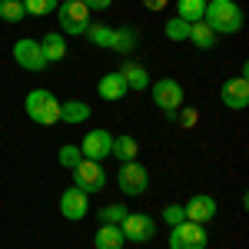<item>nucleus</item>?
Instances as JSON below:
<instances>
[{"label": "nucleus", "instance_id": "nucleus-11", "mask_svg": "<svg viewBox=\"0 0 249 249\" xmlns=\"http://www.w3.org/2000/svg\"><path fill=\"white\" fill-rule=\"evenodd\" d=\"M110 146H113V133L110 130H90L80 143V153L83 160H93V163H103L110 156Z\"/></svg>", "mask_w": 249, "mask_h": 249}, {"label": "nucleus", "instance_id": "nucleus-32", "mask_svg": "<svg viewBox=\"0 0 249 249\" xmlns=\"http://www.w3.org/2000/svg\"><path fill=\"white\" fill-rule=\"evenodd\" d=\"M166 3H170V0H143V7H146V10H163V7H166Z\"/></svg>", "mask_w": 249, "mask_h": 249}, {"label": "nucleus", "instance_id": "nucleus-30", "mask_svg": "<svg viewBox=\"0 0 249 249\" xmlns=\"http://www.w3.org/2000/svg\"><path fill=\"white\" fill-rule=\"evenodd\" d=\"M83 3H87V10L93 14V10H107V7H110L113 0H83Z\"/></svg>", "mask_w": 249, "mask_h": 249}, {"label": "nucleus", "instance_id": "nucleus-29", "mask_svg": "<svg viewBox=\"0 0 249 249\" xmlns=\"http://www.w3.org/2000/svg\"><path fill=\"white\" fill-rule=\"evenodd\" d=\"M163 219H166V226H179V223H186V213H183V206L179 203H173V206H166L163 210Z\"/></svg>", "mask_w": 249, "mask_h": 249}, {"label": "nucleus", "instance_id": "nucleus-1", "mask_svg": "<svg viewBox=\"0 0 249 249\" xmlns=\"http://www.w3.org/2000/svg\"><path fill=\"white\" fill-rule=\"evenodd\" d=\"M203 23L210 27L213 34H239L243 30V10L236 0H206V14Z\"/></svg>", "mask_w": 249, "mask_h": 249}, {"label": "nucleus", "instance_id": "nucleus-16", "mask_svg": "<svg viewBox=\"0 0 249 249\" xmlns=\"http://www.w3.org/2000/svg\"><path fill=\"white\" fill-rule=\"evenodd\" d=\"M120 77L126 80V90H146V87H150L146 67H143V63H133V60H126V63L120 67Z\"/></svg>", "mask_w": 249, "mask_h": 249}, {"label": "nucleus", "instance_id": "nucleus-27", "mask_svg": "<svg viewBox=\"0 0 249 249\" xmlns=\"http://www.w3.org/2000/svg\"><path fill=\"white\" fill-rule=\"evenodd\" d=\"M57 160H60V166H63V170H77L80 163H83V153H80V146L67 143V146H60Z\"/></svg>", "mask_w": 249, "mask_h": 249}, {"label": "nucleus", "instance_id": "nucleus-17", "mask_svg": "<svg viewBox=\"0 0 249 249\" xmlns=\"http://www.w3.org/2000/svg\"><path fill=\"white\" fill-rule=\"evenodd\" d=\"M40 50H43V57H47V63H60V60L67 57V37L63 34H43V40H40Z\"/></svg>", "mask_w": 249, "mask_h": 249}, {"label": "nucleus", "instance_id": "nucleus-21", "mask_svg": "<svg viewBox=\"0 0 249 249\" xmlns=\"http://www.w3.org/2000/svg\"><path fill=\"white\" fill-rule=\"evenodd\" d=\"M113 53H133L136 50V30L133 27H113V43H110Z\"/></svg>", "mask_w": 249, "mask_h": 249}, {"label": "nucleus", "instance_id": "nucleus-13", "mask_svg": "<svg viewBox=\"0 0 249 249\" xmlns=\"http://www.w3.org/2000/svg\"><path fill=\"white\" fill-rule=\"evenodd\" d=\"M183 213H186V219H190V223L206 226L213 216H216V199H213V196H206V193H196L190 203H183Z\"/></svg>", "mask_w": 249, "mask_h": 249}, {"label": "nucleus", "instance_id": "nucleus-15", "mask_svg": "<svg viewBox=\"0 0 249 249\" xmlns=\"http://www.w3.org/2000/svg\"><path fill=\"white\" fill-rule=\"evenodd\" d=\"M87 120H90V107L83 100H60V123L77 126V123H87Z\"/></svg>", "mask_w": 249, "mask_h": 249}, {"label": "nucleus", "instance_id": "nucleus-5", "mask_svg": "<svg viewBox=\"0 0 249 249\" xmlns=\"http://www.w3.org/2000/svg\"><path fill=\"white\" fill-rule=\"evenodd\" d=\"M116 183H120L123 196H143V193H146V186H150V173H146V166H143V163L130 160V163H120Z\"/></svg>", "mask_w": 249, "mask_h": 249}, {"label": "nucleus", "instance_id": "nucleus-6", "mask_svg": "<svg viewBox=\"0 0 249 249\" xmlns=\"http://www.w3.org/2000/svg\"><path fill=\"white\" fill-rule=\"evenodd\" d=\"M120 230H123V239L126 243L143 246V243H150L156 236V223H153L150 213H126V219L120 223Z\"/></svg>", "mask_w": 249, "mask_h": 249}, {"label": "nucleus", "instance_id": "nucleus-18", "mask_svg": "<svg viewBox=\"0 0 249 249\" xmlns=\"http://www.w3.org/2000/svg\"><path fill=\"white\" fill-rule=\"evenodd\" d=\"M123 230L120 226H110V223H100V230L93 236V246L96 249H123Z\"/></svg>", "mask_w": 249, "mask_h": 249}, {"label": "nucleus", "instance_id": "nucleus-2", "mask_svg": "<svg viewBox=\"0 0 249 249\" xmlns=\"http://www.w3.org/2000/svg\"><path fill=\"white\" fill-rule=\"evenodd\" d=\"M23 110H27V116H30L34 123H40V126L60 123V100L50 93V90H30L27 100H23Z\"/></svg>", "mask_w": 249, "mask_h": 249}, {"label": "nucleus", "instance_id": "nucleus-20", "mask_svg": "<svg viewBox=\"0 0 249 249\" xmlns=\"http://www.w3.org/2000/svg\"><path fill=\"white\" fill-rule=\"evenodd\" d=\"M206 14V0H176V17L186 23H199Z\"/></svg>", "mask_w": 249, "mask_h": 249}, {"label": "nucleus", "instance_id": "nucleus-4", "mask_svg": "<svg viewBox=\"0 0 249 249\" xmlns=\"http://www.w3.org/2000/svg\"><path fill=\"white\" fill-rule=\"evenodd\" d=\"M153 103L170 116V120H176V113L183 110V87L173 77H160L153 83Z\"/></svg>", "mask_w": 249, "mask_h": 249}, {"label": "nucleus", "instance_id": "nucleus-31", "mask_svg": "<svg viewBox=\"0 0 249 249\" xmlns=\"http://www.w3.org/2000/svg\"><path fill=\"white\" fill-rule=\"evenodd\" d=\"M176 116H179L183 126H193V123H196V113H193V110H183V113H176Z\"/></svg>", "mask_w": 249, "mask_h": 249}, {"label": "nucleus", "instance_id": "nucleus-28", "mask_svg": "<svg viewBox=\"0 0 249 249\" xmlns=\"http://www.w3.org/2000/svg\"><path fill=\"white\" fill-rule=\"evenodd\" d=\"M126 206H120V203H110V206H103L100 210V223H110V226H120L123 219H126Z\"/></svg>", "mask_w": 249, "mask_h": 249}, {"label": "nucleus", "instance_id": "nucleus-23", "mask_svg": "<svg viewBox=\"0 0 249 249\" xmlns=\"http://www.w3.org/2000/svg\"><path fill=\"white\" fill-rule=\"evenodd\" d=\"M83 37L90 40L93 47H107V50H110V43H113V27H107V23H90Z\"/></svg>", "mask_w": 249, "mask_h": 249}, {"label": "nucleus", "instance_id": "nucleus-22", "mask_svg": "<svg viewBox=\"0 0 249 249\" xmlns=\"http://www.w3.org/2000/svg\"><path fill=\"white\" fill-rule=\"evenodd\" d=\"M190 43H193V47H199V50H213V47H216V34L199 20V23H193V27H190Z\"/></svg>", "mask_w": 249, "mask_h": 249}, {"label": "nucleus", "instance_id": "nucleus-24", "mask_svg": "<svg viewBox=\"0 0 249 249\" xmlns=\"http://www.w3.org/2000/svg\"><path fill=\"white\" fill-rule=\"evenodd\" d=\"M23 17H27L23 0H0V20L3 23H20Z\"/></svg>", "mask_w": 249, "mask_h": 249}, {"label": "nucleus", "instance_id": "nucleus-19", "mask_svg": "<svg viewBox=\"0 0 249 249\" xmlns=\"http://www.w3.org/2000/svg\"><path fill=\"white\" fill-rule=\"evenodd\" d=\"M136 153H140V143H136V136H130V133H120V136H113L110 156H116L120 163H130V160H136Z\"/></svg>", "mask_w": 249, "mask_h": 249}, {"label": "nucleus", "instance_id": "nucleus-25", "mask_svg": "<svg viewBox=\"0 0 249 249\" xmlns=\"http://www.w3.org/2000/svg\"><path fill=\"white\" fill-rule=\"evenodd\" d=\"M190 27H193V23H186V20H179V17H173V20H166L163 34H166V40H173V43H183V40H190Z\"/></svg>", "mask_w": 249, "mask_h": 249}, {"label": "nucleus", "instance_id": "nucleus-26", "mask_svg": "<svg viewBox=\"0 0 249 249\" xmlns=\"http://www.w3.org/2000/svg\"><path fill=\"white\" fill-rule=\"evenodd\" d=\"M60 0H23V10L30 17H47V14H57Z\"/></svg>", "mask_w": 249, "mask_h": 249}, {"label": "nucleus", "instance_id": "nucleus-10", "mask_svg": "<svg viewBox=\"0 0 249 249\" xmlns=\"http://www.w3.org/2000/svg\"><path fill=\"white\" fill-rule=\"evenodd\" d=\"M90 213V196L77 186H67V190L60 193V216L63 219H70V223H80L83 216Z\"/></svg>", "mask_w": 249, "mask_h": 249}, {"label": "nucleus", "instance_id": "nucleus-9", "mask_svg": "<svg viewBox=\"0 0 249 249\" xmlns=\"http://www.w3.org/2000/svg\"><path fill=\"white\" fill-rule=\"evenodd\" d=\"M14 60H17V67H23L27 73H40L47 67V57L40 50V40H34V37H23V40L14 43Z\"/></svg>", "mask_w": 249, "mask_h": 249}, {"label": "nucleus", "instance_id": "nucleus-14", "mask_svg": "<svg viewBox=\"0 0 249 249\" xmlns=\"http://www.w3.org/2000/svg\"><path fill=\"white\" fill-rule=\"evenodd\" d=\"M96 93H100V100H123L126 96V80L120 77V70L103 73L100 83H96Z\"/></svg>", "mask_w": 249, "mask_h": 249}, {"label": "nucleus", "instance_id": "nucleus-7", "mask_svg": "<svg viewBox=\"0 0 249 249\" xmlns=\"http://www.w3.org/2000/svg\"><path fill=\"white\" fill-rule=\"evenodd\" d=\"M206 239H210L206 226L190 223V219L170 230V249H206Z\"/></svg>", "mask_w": 249, "mask_h": 249}, {"label": "nucleus", "instance_id": "nucleus-8", "mask_svg": "<svg viewBox=\"0 0 249 249\" xmlns=\"http://www.w3.org/2000/svg\"><path fill=\"white\" fill-rule=\"evenodd\" d=\"M73 173V186L77 190H83L87 196H93V193H103L107 190V173H103V166L100 163H93V160H83Z\"/></svg>", "mask_w": 249, "mask_h": 249}, {"label": "nucleus", "instance_id": "nucleus-3", "mask_svg": "<svg viewBox=\"0 0 249 249\" xmlns=\"http://www.w3.org/2000/svg\"><path fill=\"white\" fill-rule=\"evenodd\" d=\"M57 23H60V34H63V37H67V34H70V37H83L93 20H90V10H87L83 0H60Z\"/></svg>", "mask_w": 249, "mask_h": 249}, {"label": "nucleus", "instance_id": "nucleus-12", "mask_svg": "<svg viewBox=\"0 0 249 249\" xmlns=\"http://www.w3.org/2000/svg\"><path fill=\"white\" fill-rule=\"evenodd\" d=\"M219 100L230 110H246L249 107V80L246 77H232L219 87Z\"/></svg>", "mask_w": 249, "mask_h": 249}]
</instances>
